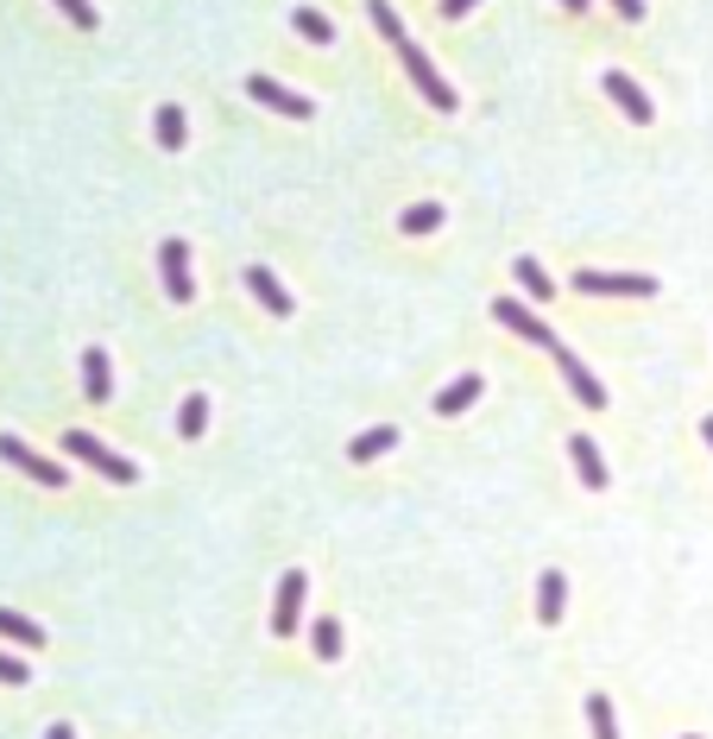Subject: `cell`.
<instances>
[{"instance_id": "1", "label": "cell", "mask_w": 713, "mask_h": 739, "mask_svg": "<svg viewBox=\"0 0 713 739\" xmlns=\"http://www.w3.org/2000/svg\"><path fill=\"white\" fill-rule=\"evenodd\" d=\"M63 449H70L77 462H89L96 474H108L115 486H133V481H139V467L127 462V455H115V449L101 443V436H89V430H70V436H63Z\"/></svg>"}, {"instance_id": "2", "label": "cell", "mask_w": 713, "mask_h": 739, "mask_svg": "<svg viewBox=\"0 0 713 739\" xmlns=\"http://www.w3.org/2000/svg\"><path fill=\"white\" fill-rule=\"evenodd\" d=\"M493 316H499V323H505L512 335H524V342H537V348H549V354L562 348V342H556V329H549V323H543V316L531 311V304H518V297H499V304H493Z\"/></svg>"}, {"instance_id": "3", "label": "cell", "mask_w": 713, "mask_h": 739, "mask_svg": "<svg viewBox=\"0 0 713 739\" xmlns=\"http://www.w3.org/2000/svg\"><path fill=\"white\" fill-rule=\"evenodd\" d=\"M0 462H13L20 474H32L39 486H70V474H63L51 455H39V449H26L20 436H0Z\"/></svg>"}, {"instance_id": "4", "label": "cell", "mask_w": 713, "mask_h": 739, "mask_svg": "<svg viewBox=\"0 0 713 739\" xmlns=\"http://www.w3.org/2000/svg\"><path fill=\"white\" fill-rule=\"evenodd\" d=\"M575 292H587V297H651L656 278H644V273H575Z\"/></svg>"}, {"instance_id": "5", "label": "cell", "mask_w": 713, "mask_h": 739, "mask_svg": "<svg viewBox=\"0 0 713 739\" xmlns=\"http://www.w3.org/2000/svg\"><path fill=\"white\" fill-rule=\"evenodd\" d=\"M398 58H405L410 82L424 89V101H429V108H443V115H448V108H455V89H448V82L436 77V63H429V58H424V51H417V45H410V39L398 45Z\"/></svg>"}, {"instance_id": "6", "label": "cell", "mask_w": 713, "mask_h": 739, "mask_svg": "<svg viewBox=\"0 0 713 739\" xmlns=\"http://www.w3.org/2000/svg\"><path fill=\"white\" fill-rule=\"evenodd\" d=\"M158 273H165V297H171V304H190V297H196V285H190V247H184V240H165V247H158Z\"/></svg>"}, {"instance_id": "7", "label": "cell", "mask_w": 713, "mask_h": 739, "mask_svg": "<svg viewBox=\"0 0 713 739\" xmlns=\"http://www.w3.org/2000/svg\"><path fill=\"white\" fill-rule=\"evenodd\" d=\"M304 594H309L304 569H290L285 582H278V607H271V632H278V639L297 632V620H304Z\"/></svg>"}, {"instance_id": "8", "label": "cell", "mask_w": 713, "mask_h": 739, "mask_svg": "<svg viewBox=\"0 0 713 739\" xmlns=\"http://www.w3.org/2000/svg\"><path fill=\"white\" fill-rule=\"evenodd\" d=\"M247 96L266 101V108H278V115H290V120H309V115H316V101H304L297 89H285V82H271V77H247Z\"/></svg>"}, {"instance_id": "9", "label": "cell", "mask_w": 713, "mask_h": 739, "mask_svg": "<svg viewBox=\"0 0 713 739\" xmlns=\"http://www.w3.org/2000/svg\"><path fill=\"white\" fill-rule=\"evenodd\" d=\"M556 367H562V380H568V386H575V398L587 411H606V386H600L594 373L581 367V354H568V348H556Z\"/></svg>"}, {"instance_id": "10", "label": "cell", "mask_w": 713, "mask_h": 739, "mask_svg": "<svg viewBox=\"0 0 713 739\" xmlns=\"http://www.w3.org/2000/svg\"><path fill=\"white\" fill-rule=\"evenodd\" d=\"M606 96H613L618 108H625V120H637V127H644V120L656 115L651 101H644V89H637V82L625 77V70H606Z\"/></svg>"}, {"instance_id": "11", "label": "cell", "mask_w": 713, "mask_h": 739, "mask_svg": "<svg viewBox=\"0 0 713 739\" xmlns=\"http://www.w3.org/2000/svg\"><path fill=\"white\" fill-rule=\"evenodd\" d=\"M82 392H89L96 405H108V392H115V367H108L101 348H82Z\"/></svg>"}, {"instance_id": "12", "label": "cell", "mask_w": 713, "mask_h": 739, "mask_svg": "<svg viewBox=\"0 0 713 739\" xmlns=\"http://www.w3.org/2000/svg\"><path fill=\"white\" fill-rule=\"evenodd\" d=\"M568 455H575V474H581V486H606V462H600V449H594V436H568Z\"/></svg>"}, {"instance_id": "13", "label": "cell", "mask_w": 713, "mask_h": 739, "mask_svg": "<svg viewBox=\"0 0 713 739\" xmlns=\"http://www.w3.org/2000/svg\"><path fill=\"white\" fill-rule=\"evenodd\" d=\"M562 607H568V582H562V569H543V582H537V620L556 625Z\"/></svg>"}, {"instance_id": "14", "label": "cell", "mask_w": 713, "mask_h": 739, "mask_svg": "<svg viewBox=\"0 0 713 739\" xmlns=\"http://www.w3.org/2000/svg\"><path fill=\"white\" fill-rule=\"evenodd\" d=\"M247 285H252V297H259V304H266L271 316H290V311H297V304H290V292L266 273V266H252V273H247Z\"/></svg>"}, {"instance_id": "15", "label": "cell", "mask_w": 713, "mask_h": 739, "mask_svg": "<svg viewBox=\"0 0 713 739\" xmlns=\"http://www.w3.org/2000/svg\"><path fill=\"white\" fill-rule=\"evenodd\" d=\"M481 386H486L481 373H462L455 386H443V392H436V411H443V417H455V411H467V405H474V398H481Z\"/></svg>"}, {"instance_id": "16", "label": "cell", "mask_w": 713, "mask_h": 739, "mask_svg": "<svg viewBox=\"0 0 713 739\" xmlns=\"http://www.w3.org/2000/svg\"><path fill=\"white\" fill-rule=\"evenodd\" d=\"M0 639H13V644H26V651H39V644H44V625L26 620V613H13V607H0Z\"/></svg>"}, {"instance_id": "17", "label": "cell", "mask_w": 713, "mask_h": 739, "mask_svg": "<svg viewBox=\"0 0 713 739\" xmlns=\"http://www.w3.org/2000/svg\"><path fill=\"white\" fill-rule=\"evenodd\" d=\"M392 443H398V430H392V424H373L367 436H354V443H347V462H373V455H386Z\"/></svg>"}, {"instance_id": "18", "label": "cell", "mask_w": 713, "mask_h": 739, "mask_svg": "<svg viewBox=\"0 0 713 739\" xmlns=\"http://www.w3.org/2000/svg\"><path fill=\"white\" fill-rule=\"evenodd\" d=\"M202 430H209V398H202V392H190V398H184V411H177V436H202Z\"/></svg>"}, {"instance_id": "19", "label": "cell", "mask_w": 713, "mask_h": 739, "mask_svg": "<svg viewBox=\"0 0 713 739\" xmlns=\"http://www.w3.org/2000/svg\"><path fill=\"white\" fill-rule=\"evenodd\" d=\"M184 134H190L184 108H158V146H165V152H184Z\"/></svg>"}, {"instance_id": "20", "label": "cell", "mask_w": 713, "mask_h": 739, "mask_svg": "<svg viewBox=\"0 0 713 739\" xmlns=\"http://www.w3.org/2000/svg\"><path fill=\"white\" fill-rule=\"evenodd\" d=\"M309 651H316L323 663H335V658H341V625H335V620H316V625H309Z\"/></svg>"}, {"instance_id": "21", "label": "cell", "mask_w": 713, "mask_h": 739, "mask_svg": "<svg viewBox=\"0 0 713 739\" xmlns=\"http://www.w3.org/2000/svg\"><path fill=\"white\" fill-rule=\"evenodd\" d=\"M587 727H594V739H618V715H613V701L600 696H587Z\"/></svg>"}, {"instance_id": "22", "label": "cell", "mask_w": 713, "mask_h": 739, "mask_svg": "<svg viewBox=\"0 0 713 739\" xmlns=\"http://www.w3.org/2000/svg\"><path fill=\"white\" fill-rule=\"evenodd\" d=\"M290 26H297V32H304L309 45H328V39H335L328 13H316V7H297V13H290Z\"/></svg>"}, {"instance_id": "23", "label": "cell", "mask_w": 713, "mask_h": 739, "mask_svg": "<svg viewBox=\"0 0 713 739\" xmlns=\"http://www.w3.org/2000/svg\"><path fill=\"white\" fill-rule=\"evenodd\" d=\"M518 285H524V292H531V297H537V304H549V297H556V285H549V273H543V266H537V259H531V254L518 259Z\"/></svg>"}, {"instance_id": "24", "label": "cell", "mask_w": 713, "mask_h": 739, "mask_svg": "<svg viewBox=\"0 0 713 739\" xmlns=\"http://www.w3.org/2000/svg\"><path fill=\"white\" fill-rule=\"evenodd\" d=\"M405 234H429V228H443V203H417V209H405V221H398Z\"/></svg>"}, {"instance_id": "25", "label": "cell", "mask_w": 713, "mask_h": 739, "mask_svg": "<svg viewBox=\"0 0 713 739\" xmlns=\"http://www.w3.org/2000/svg\"><path fill=\"white\" fill-rule=\"evenodd\" d=\"M373 26H379V32L392 39V51L405 45V26H398V13H392V0H373Z\"/></svg>"}, {"instance_id": "26", "label": "cell", "mask_w": 713, "mask_h": 739, "mask_svg": "<svg viewBox=\"0 0 713 739\" xmlns=\"http://www.w3.org/2000/svg\"><path fill=\"white\" fill-rule=\"evenodd\" d=\"M58 7L70 13V26H82V32H96V20H101V13L89 7V0H58Z\"/></svg>"}, {"instance_id": "27", "label": "cell", "mask_w": 713, "mask_h": 739, "mask_svg": "<svg viewBox=\"0 0 713 739\" xmlns=\"http://www.w3.org/2000/svg\"><path fill=\"white\" fill-rule=\"evenodd\" d=\"M0 682H13V689H20V682H32V670H26L20 658H7V651H0Z\"/></svg>"}, {"instance_id": "28", "label": "cell", "mask_w": 713, "mask_h": 739, "mask_svg": "<svg viewBox=\"0 0 713 739\" xmlns=\"http://www.w3.org/2000/svg\"><path fill=\"white\" fill-rule=\"evenodd\" d=\"M481 0H443V20H462V13H474Z\"/></svg>"}, {"instance_id": "29", "label": "cell", "mask_w": 713, "mask_h": 739, "mask_svg": "<svg viewBox=\"0 0 713 739\" xmlns=\"http://www.w3.org/2000/svg\"><path fill=\"white\" fill-rule=\"evenodd\" d=\"M618 13H625V20H644V0H613Z\"/></svg>"}, {"instance_id": "30", "label": "cell", "mask_w": 713, "mask_h": 739, "mask_svg": "<svg viewBox=\"0 0 713 739\" xmlns=\"http://www.w3.org/2000/svg\"><path fill=\"white\" fill-rule=\"evenodd\" d=\"M44 739H77V727H63L58 720V727H44Z\"/></svg>"}, {"instance_id": "31", "label": "cell", "mask_w": 713, "mask_h": 739, "mask_svg": "<svg viewBox=\"0 0 713 739\" xmlns=\"http://www.w3.org/2000/svg\"><path fill=\"white\" fill-rule=\"evenodd\" d=\"M562 7H568V13H587V0H562Z\"/></svg>"}, {"instance_id": "32", "label": "cell", "mask_w": 713, "mask_h": 739, "mask_svg": "<svg viewBox=\"0 0 713 739\" xmlns=\"http://www.w3.org/2000/svg\"><path fill=\"white\" fill-rule=\"evenodd\" d=\"M701 436H707V449H713V417H707V424H701Z\"/></svg>"}, {"instance_id": "33", "label": "cell", "mask_w": 713, "mask_h": 739, "mask_svg": "<svg viewBox=\"0 0 713 739\" xmlns=\"http://www.w3.org/2000/svg\"><path fill=\"white\" fill-rule=\"evenodd\" d=\"M689 739H701V733H689Z\"/></svg>"}]
</instances>
